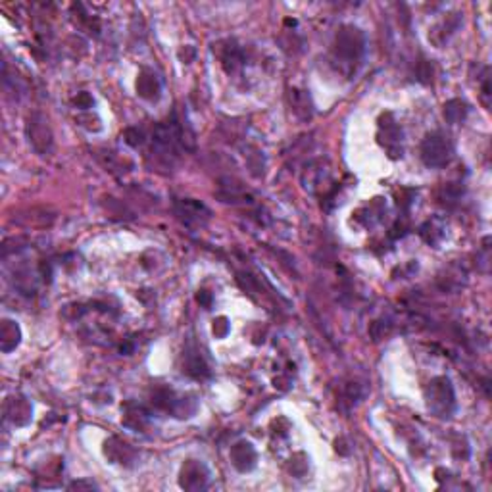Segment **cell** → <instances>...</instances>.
Listing matches in <instances>:
<instances>
[{"label":"cell","mask_w":492,"mask_h":492,"mask_svg":"<svg viewBox=\"0 0 492 492\" xmlns=\"http://www.w3.org/2000/svg\"><path fill=\"white\" fill-rule=\"evenodd\" d=\"M104 454L108 456L111 464H120L125 467H131L137 462V450L129 442L118 437H110L104 442Z\"/></svg>","instance_id":"cell-9"},{"label":"cell","mask_w":492,"mask_h":492,"mask_svg":"<svg viewBox=\"0 0 492 492\" xmlns=\"http://www.w3.org/2000/svg\"><path fill=\"white\" fill-rule=\"evenodd\" d=\"M4 418L16 427H25L33 418V406L25 396H10L4 402Z\"/></svg>","instance_id":"cell-8"},{"label":"cell","mask_w":492,"mask_h":492,"mask_svg":"<svg viewBox=\"0 0 492 492\" xmlns=\"http://www.w3.org/2000/svg\"><path fill=\"white\" fill-rule=\"evenodd\" d=\"M365 39L363 33L354 25H344L339 29L334 37V54L341 58L343 64H356L363 54Z\"/></svg>","instance_id":"cell-3"},{"label":"cell","mask_w":492,"mask_h":492,"mask_svg":"<svg viewBox=\"0 0 492 492\" xmlns=\"http://www.w3.org/2000/svg\"><path fill=\"white\" fill-rule=\"evenodd\" d=\"M67 489H69V491H93L96 486H94V483H91V481H75V483L69 484Z\"/></svg>","instance_id":"cell-25"},{"label":"cell","mask_w":492,"mask_h":492,"mask_svg":"<svg viewBox=\"0 0 492 492\" xmlns=\"http://www.w3.org/2000/svg\"><path fill=\"white\" fill-rule=\"evenodd\" d=\"M183 373L193 379H206L210 377V367L198 352H186L183 360Z\"/></svg>","instance_id":"cell-15"},{"label":"cell","mask_w":492,"mask_h":492,"mask_svg":"<svg viewBox=\"0 0 492 492\" xmlns=\"http://www.w3.org/2000/svg\"><path fill=\"white\" fill-rule=\"evenodd\" d=\"M220 60H222V64L227 74H235L242 65L244 56H242L241 48L237 47L235 43H227V45L222 48V52H220Z\"/></svg>","instance_id":"cell-16"},{"label":"cell","mask_w":492,"mask_h":492,"mask_svg":"<svg viewBox=\"0 0 492 492\" xmlns=\"http://www.w3.org/2000/svg\"><path fill=\"white\" fill-rule=\"evenodd\" d=\"M437 220H433V222H427L421 227V237H423L429 244H438L440 239L445 237V231H442V229H437Z\"/></svg>","instance_id":"cell-19"},{"label":"cell","mask_w":492,"mask_h":492,"mask_svg":"<svg viewBox=\"0 0 492 492\" xmlns=\"http://www.w3.org/2000/svg\"><path fill=\"white\" fill-rule=\"evenodd\" d=\"M137 94L140 98L154 103L162 96V79L149 67H142L137 77Z\"/></svg>","instance_id":"cell-12"},{"label":"cell","mask_w":492,"mask_h":492,"mask_svg":"<svg viewBox=\"0 0 492 492\" xmlns=\"http://www.w3.org/2000/svg\"><path fill=\"white\" fill-rule=\"evenodd\" d=\"M467 114H469V106L460 98H452L445 104V120L452 125L464 123Z\"/></svg>","instance_id":"cell-17"},{"label":"cell","mask_w":492,"mask_h":492,"mask_svg":"<svg viewBox=\"0 0 492 492\" xmlns=\"http://www.w3.org/2000/svg\"><path fill=\"white\" fill-rule=\"evenodd\" d=\"M179 56H181V60H183L185 64H191V62H193V58H195V48H193V47L181 48V52H179Z\"/></svg>","instance_id":"cell-27"},{"label":"cell","mask_w":492,"mask_h":492,"mask_svg":"<svg viewBox=\"0 0 492 492\" xmlns=\"http://www.w3.org/2000/svg\"><path fill=\"white\" fill-rule=\"evenodd\" d=\"M25 133H28L29 145L33 147V150L37 154L48 156L52 152V149H54V135H52V129L48 125V120L43 114L33 111L29 116L28 123H25Z\"/></svg>","instance_id":"cell-4"},{"label":"cell","mask_w":492,"mask_h":492,"mask_svg":"<svg viewBox=\"0 0 492 492\" xmlns=\"http://www.w3.org/2000/svg\"><path fill=\"white\" fill-rule=\"evenodd\" d=\"M152 406L158 411L169 414L173 418L186 419L195 414L196 408H198V402L191 394H177L173 389L160 387L152 392Z\"/></svg>","instance_id":"cell-1"},{"label":"cell","mask_w":492,"mask_h":492,"mask_svg":"<svg viewBox=\"0 0 492 492\" xmlns=\"http://www.w3.org/2000/svg\"><path fill=\"white\" fill-rule=\"evenodd\" d=\"M175 214L185 225H204L210 217V210L193 198H183L175 202Z\"/></svg>","instance_id":"cell-10"},{"label":"cell","mask_w":492,"mask_h":492,"mask_svg":"<svg viewBox=\"0 0 492 492\" xmlns=\"http://www.w3.org/2000/svg\"><path fill=\"white\" fill-rule=\"evenodd\" d=\"M421 160L427 167H442L452 158V145L442 133H429L421 142Z\"/></svg>","instance_id":"cell-5"},{"label":"cell","mask_w":492,"mask_h":492,"mask_svg":"<svg viewBox=\"0 0 492 492\" xmlns=\"http://www.w3.org/2000/svg\"><path fill=\"white\" fill-rule=\"evenodd\" d=\"M196 300H198V304H202L204 308L212 306V295H210L208 290H198Z\"/></svg>","instance_id":"cell-26"},{"label":"cell","mask_w":492,"mask_h":492,"mask_svg":"<svg viewBox=\"0 0 492 492\" xmlns=\"http://www.w3.org/2000/svg\"><path fill=\"white\" fill-rule=\"evenodd\" d=\"M290 104H292L295 114L300 116L302 120H308V118L312 116V104H310V98H308L306 93L292 89V91H290Z\"/></svg>","instance_id":"cell-18"},{"label":"cell","mask_w":492,"mask_h":492,"mask_svg":"<svg viewBox=\"0 0 492 492\" xmlns=\"http://www.w3.org/2000/svg\"><path fill=\"white\" fill-rule=\"evenodd\" d=\"M379 142L389 152L390 158L402 156V129L390 114H385L379 120Z\"/></svg>","instance_id":"cell-7"},{"label":"cell","mask_w":492,"mask_h":492,"mask_svg":"<svg viewBox=\"0 0 492 492\" xmlns=\"http://www.w3.org/2000/svg\"><path fill=\"white\" fill-rule=\"evenodd\" d=\"M298 458H300V454H295L292 458H290L288 471H290L292 475H297V477H302V475L308 471V462L306 458H304V462H298Z\"/></svg>","instance_id":"cell-21"},{"label":"cell","mask_w":492,"mask_h":492,"mask_svg":"<svg viewBox=\"0 0 492 492\" xmlns=\"http://www.w3.org/2000/svg\"><path fill=\"white\" fill-rule=\"evenodd\" d=\"M425 400H427V408L437 418H450L456 408L454 387L450 379L435 377L425 389Z\"/></svg>","instance_id":"cell-2"},{"label":"cell","mask_w":492,"mask_h":492,"mask_svg":"<svg viewBox=\"0 0 492 492\" xmlns=\"http://www.w3.org/2000/svg\"><path fill=\"white\" fill-rule=\"evenodd\" d=\"M74 104L77 106V108H81V110H87V108L93 106V96H91L89 93H79L74 98Z\"/></svg>","instance_id":"cell-23"},{"label":"cell","mask_w":492,"mask_h":492,"mask_svg":"<svg viewBox=\"0 0 492 492\" xmlns=\"http://www.w3.org/2000/svg\"><path fill=\"white\" fill-rule=\"evenodd\" d=\"M212 479V473L208 469V465L204 462H198V460H186L181 471H179V484L181 489L191 492H198L208 489Z\"/></svg>","instance_id":"cell-6"},{"label":"cell","mask_w":492,"mask_h":492,"mask_svg":"<svg viewBox=\"0 0 492 492\" xmlns=\"http://www.w3.org/2000/svg\"><path fill=\"white\" fill-rule=\"evenodd\" d=\"M212 331H214V334L217 336V339L227 336V333H229V321H227V317H217V319L214 321Z\"/></svg>","instance_id":"cell-22"},{"label":"cell","mask_w":492,"mask_h":492,"mask_svg":"<svg viewBox=\"0 0 492 492\" xmlns=\"http://www.w3.org/2000/svg\"><path fill=\"white\" fill-rule=\"evenodd\" d=\"M121 411H123V418H121L123 427L133 429V431H145V429L149 427L150 423L149 411L142 408L140 404L127 402V404H123Z\"/></svg>","instance_id":"cell-13"},{"label":"cell","mask_w":492,"mask_h":492,"mask_svg":"<svg viewBox=\"0 0 492 492\" xmlns=\"http://www.w3.org/2000/svg\"><path fill=\"white\" fill-rule=\"evenodd\" d=\"M431 79H433V65L423 60V62L419 64V81L429 83Z\"/></svg>","instance_id":"cell-24"},{"label":"cell","mask_w":492,"mask_h":492,"mask_svg":"<svg viewBox=\"0 0 492 492\" xmlns=\"http://www.w3.org/2000/svg\"><path fill=\"white\" fill-rule=\"evenodd\" d=\"M142 139H145V135H142V131L139 127H127V129L123 131V140H125V145H129L131 149L140 147Z\"/></svg>","instance_id":"cell-20"},{"label":"cell","mask_w":492,"mask_h":492,"mask_svg":"<svg viewBox=\"0 0 492 492\" xmlns=\"http://www.w3.org/2000/svg\"><path fill=\"white\" fill-rule=\"evenodd\" d=\"M21 343V329L14 319H2L0 323V350L2 352H12L18 348Z\"/></svg>","instance_id":"cell-14"},{"label":"cell","mask_w":492,"mask_h":492,"mask_svg":"<svg viewBox=\"0 0 492 492\" xmlns=\"http://www.w3.org/2000/svg\"><path fill=\"white\" fill-rule=\"evenodd\" d=\"M231 464L237 471L241 473H248L256 467V448L248 442V440H239L237 445L231 446Z\"/></svg>","instance_id":"cell-11"}]
</instances>
